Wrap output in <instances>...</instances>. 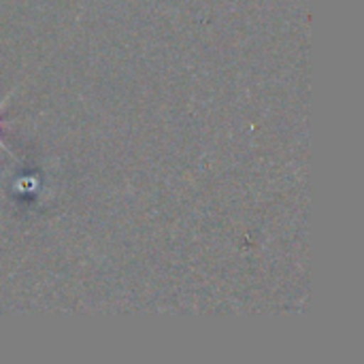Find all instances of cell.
<instances>
[{
  "label": "cell",
  "mask_w": 364,
  "mask_h": 364,
  "mask_svg": "<svg viewBox=\"0 0 364 364\" xmlns=\"http://www.w3.org/2000/svg\"><path fill=\"white\" fill-rule=\"evenodd\" d=\"M11 94H13V92H11ZM11 94H6V96H4V98H2V100H0V109H2V107H4V105H6V100H9V98H11ZM0 147H2V149H6V151H9V154H11V156H13V151H11V149H9V145H6V143H2V141H0Z\"/></svg>",
  "instance_id": "6da1fadb"
}]
</instances>
